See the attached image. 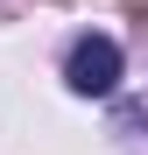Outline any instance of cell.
Masks as SVG:
<instances>
[{
  "instance_id": "6da1fadb",
  "label": "cell",
  "mask_w": 148,
  "mask_h": 155,
  "mask_svg": "<svg viewBox=\"0 0 148 155\" xmlns=\"http://www.w3.org/2000/svg\"><path fill=\"white\" fill-rule=\"evenodd\" d=\"M64 85L78 92V99H106L120 85V42L113 35H78L71 57H64Z\"/></svg>"
}]
</instances>
